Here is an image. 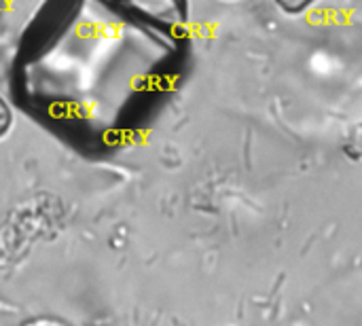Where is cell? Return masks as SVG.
<instances>
[{
  "label": "cell",
  "instance_id": "6da1fadb",
  "mask_svg": "<svg viewBox=\"0 0 362 326\" xmlns=\"http://www.w3.org/2000/svg\"><path fill=\"white\" fill-rule=\"evenodd\" d=\"M284 11H288V13H301V11H305L310 4H314L316 0H276Z\"/></svg>",
  "mask_w": 362,
  "mask_h": 326
},
{
  "label": "cell",
  "instance_id": "7a4b0ae2",
  "mask_svg": "<svg viewBox=\"0 0 362 326\" xmlns=\"http://www.w3.org/2000/svg\"><path fill=\"white\" fill-rule=\"evenodd\" d=\"M8 127V110L4 108V102L0 100V134Z\"/></svg>",
  "mask_w": 362,
  "mask_h": 326
}]
</instances>
